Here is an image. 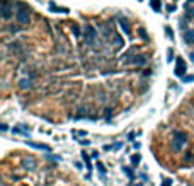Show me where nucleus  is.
<instances>
[{"instance_id":"nucleus-10","label":"nucleus","mask_w":194,"mask_h":186,"mask_svg":"<svg viewBox=\"0 0 194 186\" xmlns=\"http://www.w3.org/2000/svg\"><path fill=\"white\" fill-rule=\"evenodd\" d=\"M49 10H51V12H61V14H66V12H68L66 9H60V7H56V5H53V3H49Z\"/></svg>"},{"instance_id":"nucleus-22","label":"nucleus","mask_w":194,"mask_h":186,"mask_svg":"<svg viewBox=\"0 0 194 186\" xmlns=\"http://www.w3.org/2000/svg\"><path fill=\"white\" fill-rule=\"evenodd\" d=\"M191 60H193V62H194V53H193V55H191Z\"/></svg>"},{"instance_id":"nucleus-7","label":"nucleus","mask_w":194,"mask_h":186,"mask_svg":"<svg viewBox=\"0 0 194 186\" xmlns=\"http://www.w3.org/2000/svg\"><path fill=\"white\" fill-rule=\"evenodd\" d=\"M82 161L85 162V167L90 171L92 169V162H90V157H89V152H85V150H82Z\"/></svg>"},{"instance_id":"nucleus-11","label":"nucleus","mask_w":194,"mask_h":186,"mask_svg":"<svg viewBox=\"0 0 194 186\" xmlns=\"http://www.w3.org/2000/svg\"><path fill=\"white\" fill-rule=\"evenodd\" d=\"M19 85H20L22 89H29V87H31V80H29V79H27V80L24 79V80H20V82H19Z\"/></svg>"},{"instance_id":"nucleus-12","label":"nucleus","mask_w":194,"mask_h":186,"mask_svg":"<svg viewBox=\"0 0 194 186\" xmlns=\"http://www.w3.org/2000/svg\"><path fill=\"white\" fill-rule=\"evenodd\" d=\"M123 173H124L130 179H135V174H133V171H131L130 167H123Z\"/></svg>"},{"instance_id":"nucleus-3","label":"nucleus","mask_w":194,"mask_h":186,"mask_svg":"<svg viewBox=\"0 0 194 186\" xmlns=\"http://www.w3.org/2000/svg\"><path fill=\"white\" fill-rule=\"evenodd\" d=\"M84 36H85V41L89 43V44H92L94 41H95V29L92 27V26H85V29H84Z\"/></svg>"},{"instance_id":"nucleus-1","label":"nucleus","mask_w":194,"mask_h":186,"mask_svg":"<svg viewBox=\"0 0 194 186\" xmlns=\"http://www.w3.org/2000/svg\"><path fill=\"white\" fill-rule=\"evenodd\" d=\"M15 7H17V22L19 24H27L29 22V9H27V5H24L22 2H17L15 3Z\"/></svg>"},{"instance_id":"nucleus-20","label":"nucleus","mask_w":194,"mask_h":186,"mask_svg":"<svg viewBox=\"0 0 194 186\" xmlns=\"http://www.w3.org/2000/svg\"><path fill=\"white\" fill-rule=\"evenodd\" d=\"M114 41H116V44H123V39H121V38H118V36L114 38Z\"/></svg>"},{"instance_id":"nucleus-4","label":"nucleus","mask_w":194,"mask_h":186,"mask_svg":"<svg viewBox=\"0 0 194 186\" xmlns=\"http://www.w3.org/2000/svg\"><path fill=\"white\" fill-rule=\"evenodd\" d=\"M176 75L177 77H184L186 75V62L181 56H177V62H176Z\"/></svg>"},{"instance_id":"nucleus-23","label":"nucleus","mask_w":194,"mask_h":186,"mask_svg":"<svg viewBox=\"0 0 194 186\" xmlns=\"http://www.w3.org/2000/svg\"><path fill=\"white\" fill-rule=\"evenodd\" d=\"M136 186H141V185H136Z\"/></svg>"},{"instance_id":"nucleus-17","label":"nucleus","mask_w":194,"mask_h":186,"mask_svg":"<svg viewBox=\"0 0 194 186\" xmlns=\"http://www.w3.org/2000/svg\"><path fill=\"white\" fill-rule=\"evenodd\" d=\"M165 31H167V36L172 39V38H174V34H172V29H170V27H165Z\"/></svg>"},{"instance_id":"nucleus-6","label":"nucleus","mask_w":194,"mask_h":186,"mask_svg":"<svg viewBox=\"0 0 194 186\" xmlns=\"http://www.w3.org/2000/svg\"><path fill=\"white\" fill-rule=\"evenodd\" d=\"M118 22H119L121 29H123V31H124L126 34H130V32H131V31H130V24H128V21H126L124 17H119V19H118Z\"/></svg>"},{"instance_id":"nucleus-8","label":"nucleus","mask_w":194,"mask_h":186,"mask_svg":"<svg viewBox=\"0 0 194 186\" xmlns=\"http://www.w3.org/2000/svg\"><path fill=\"white\" fill-rule=\"evenodd\" d=\"M184 39H186L187 44H194V31H187L184 34Z\"/></svg>"},{"instance_id":"nucleus-15","label":"nucleus","mask_w":194,"mask_h":186,"mask_svg":"<svg viewBox=\"0 0 194 186\" xmlns=\"http://www.w3.org/2000/svg\"><path fill=\"white\" fill-rule=\"evenodd\" d=\"M97 169H99V173L104 176V173H106V167H104V164H102V162H97Z\"/></svg>"},{"instance_id":"nucleus-19","label":"nucleus","mask_w":194,"mask_h":186,"mask_svg":"<svg viewBox=\"0 0 194 186\" xmlns=\"http://www.w3.org/2000/svg\"><path fill=\"white\" fill-rule=\"evenodd\" d=\"M184 82H194V75H189V77H184Z\"/></svg>"},{"instance_id":"nucleus-2","label":"nucleus","mask_w":194,"mask_h":186,"mask_svg":"<svg viewBox=\"0 0 194 186\" xmlns=\"http://www.w3.org/2000/svg\"><path fill=\"white\" fill-rule=\"evenodd\" d=\"M186 142H187V135H186L184 132H177V133L174 135V147H176L177 150H181Z\"/></svg>"},{"instance_id":"nucleus-21","label":"nucleus","mask_w":194,"mask_h":186,"mask_svg":"<svg viewBox=\"0 0 194 186\" xmlns=\"http://www.w3.org/2000/svg\"><path fill=\"white\" fill-rule=\"evenodd\" d=\"M167 56H169L167 60H172V50H169V51H167Z\"/></svg>"},{"instance_id":"nucleus-13","label":"nucleus","mask_w":194,"mask_h":186,"mask_svg":"<svg viewBox=\"0 0 194 186\" xmlns=\"http://www.w3.org/2000/svg\"><path fill=\"white\" fill-rule=\"evenodd\" d=\"M150 3H152V7H153V10H155V12H158V10H160V0H150Z\"/></svg>"},{"instance_id":"nucleus-18","label":"nucleus","mask_w":194,"mask_h":186,"mask_svg":"<svg viewBox=\"0 0 194 186\" xmlns=\"http://www.w3.org/2000/svg\"><path fill=\"white\" fill-rule=\"evenodd\" d=\"M162 186H172V179H164Z\"/></svg>"},{"instance_id":"nucleus-9","label":"nucleus","mask_w":194,"mask_h":186,"mask_svg":"<svg viewBox=\"0 0 194 186\" xmlns=\"http://www.w3.org/2000/svg\"><path fill=\"white\" fill-rule=\"evenodd\" d=\"M131 63H135V65H145L147 63V58L145 56H135L131 60Z\"/></svg>"},{"instance_id":"nucleus-14","label":"nucleus","mask_w":194,"mask_h":186,"mask_svg":"<svg viewBox=\"0 0 194 186\" xmlns=\"http://www.w3.org/2000/svg\"><path fill=\"white\" fill-rule=\"evenodd\" d=\"M131 162H133V166H138V162H140V154L133 156V157H131Z\"/></svg>"},{"instance_id":"nucleus-16","label":"nucleus","mask_w":194,"mask_h":186,"mask_svg":"<svg viewBox=\"0 0 194 186\" xmlns=\"http://www.w3.org/2000/svg\"><path fill=\"white\" fill-rule=\"evenodd\" d=\"M26 166H29V169H34V166H36V164H34V161H32V159H27V161H26Z\"/></svg>"},{"instance_id":"nucleus-5","label":"nucleus","mask_w":194,"mask_h":186,"mask_svg":"<svg viewBox=\"0 0 194 186\" xmlns=\"http://www.w3.org/2000/svg\"><path fill=\"white\" fill-rule=\"evenodd\" d=\"M2 15H3V19H10L12 17V5L7 0L2 2Z\"/></svg>"}]
</instances>
